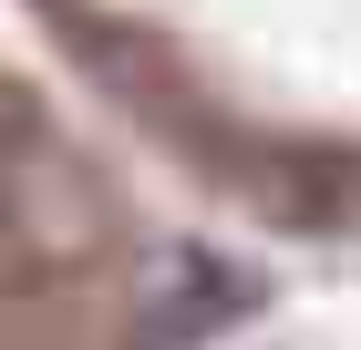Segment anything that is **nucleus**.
I'll use <instances>...</instances> for the list:
<instances>
[{
	"instance_id": "1",
	"label": "nucleus",
	"mask_w": 361,
	"mask_h": 350,
	"mask_svg": "<svg viewBox=\"0 0 361 350\" xmlns=\"http://www.w3.org/2000/svg\"><path fill=\"white\" fill-rule=\"evenodd\" d=\"M11 227H21L31 268L93 258V247H104V196H93L83 165H62L52 144H11Z\"/></svg>"
},
{
	"instance_id": "2",
	"label": "nucleus",
	"mask_w": 361,
	"mask_h": 350,
	"mask_svg": "<svg viewBox=\"0 0 361 350\" xmlns=\"http://www.w3.org/2000/svg\"><path fill=\"white\" fill-rule=\"evenodd\" d=\"M176 268H186V289H145V350H196V340H217L227 320H238V309H248V278L238 268H217V258H207V247H176Z\"/></svg>"
}]
</instances>
